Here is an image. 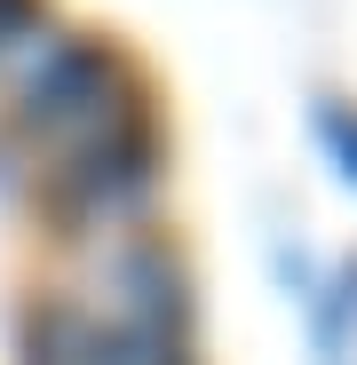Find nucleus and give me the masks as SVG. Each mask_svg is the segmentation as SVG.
<instances>
[{
  "instance_id": "1",
  "label": "nucleus",
  "mask_w": 357,
  "mask_h": 365,
  "mask_svg": "<svg viewBox=\"0 0 357 365\" xmlns=\"http://www.w3.org/2000/svg\"><path fill=\"white\" fill-rule=\"evenodd\" d=\"M159 143L151 128H119L88 151H64V167L48 175V207L72 222V238H111V230H135L159 199Z\"/></svg>"
},
{
  "instance_id": "2",
  "label": "nucleus",
  "mask_w": 357,
  "mask_h": 365,
  "mask_svg": "<svg viewBox=\"0 0 357 365\" xmlns=\"http://www.w3.org/2000/svg\"><path fill=\"white\" fill-rule=\"evenodd\" d=\"M24 365H135L128 334L103 326L80 302H32L24 318Z\"/></svg>"
},
{
  "instance_id": "3",
  "label": "nucleus",
  "mask_w": 357,
  "mask_h": 365,
  "mask_svg": "<svg viewBox=\"0 0 357 365\" xmlns=\"http://www.w3.org/2000/svg\"><path fill=\"white\" fill-rule=\"evenodd\" d=\"M318 135L333 143V159H341V175L357 182V119H349L341 103H326V111H318Z\"/></svg>"
}]
</instances>
